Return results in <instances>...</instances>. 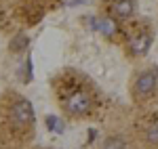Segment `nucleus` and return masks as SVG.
<instances>
[{
    "label": "nucleus",
    "instance_id": "obj_1",
    "mask_svg": "<svg viewBox=\"0 0 158 149\" xmlns=\"http://www.w3.org/2000/svg\"><path fill=\"white\" fill-rule=\"evenodd\" d=\"M91 107H93V99L86 92H74V95H70L65 99V109L72 116H76V118L86 116V113L91 112Z\"/></svg>",
    "mask_w": 158,
    "mask_h": 149
},
{
    "label": "nucleus",
    "instance_id": "obj_2",
    "mask_svg": "<svg viewBox=\"0 0 158 149\" xmlns=\"http://www.w3.org/2000/svg\"><path fill=\"white\" fill-rule=\"evenodd\" d=\"M11 118L15 124H30V122H34V105L27 99L19 97L11 107Z\"/></svg>",
    "mask_w": 158,
    "mask_h": 149
},
{
    "label": "nucleus",
    "instance_id": "obj_3",
    "mask_svg": "<svg viewBox=\"0 0 158 149\" xmlns=\"http://www.w3.org/2000/svg\"><path fill=\"white\" fill-rule=\"evenodd\" d=\"M156 88H158V72H146V74L137 76V80H135V92L139 97H150Z\"/></svg>",
    "mask_w": 158,
    "mask_h": 149
},
{
    "label": "nucleus",
    "instance_id": "obj_4",
    "mask_svg": "<svg viewBox=\"0 0 158 149\" xmlns=\"http://www.w3.org/2000/svg\"><path fill=\"white\" fill-rule=\"evenodd\" d=\"M91 27H93L95 32H99V34H103L106 38L116 36V32H118L116 21H114V19H110V17H101V19L93 17V19H91Z\"/></svg>",
    "mask_w": 158,
    "mask_h": 149
},
{
    "label": "nucleus",
    "instance_id": "obj_5",
    "mask_svg": "<svg viewBox=\"0 0 158 149\" xmlns=\"http://www.w3.org/2000/svg\"><path fill=\"white\" fill-rule=\"evenodd\" d=\"M150 46H152V36L150 34H139L137 38H133L129 42V53L133 57H143L150 50Z\"/></svg>",
    "mask_w": 158,
    "mask_h": 149
},
{
    "label": "nucleus",
    "instance_id": "obj_6",
    "mask_svg": "<svg viewBox=\"0 0 158 149\" xmlns=\"http://www.w3.org/2000/svg\"><path fill=\"white\" fill-rule=\"evenodd\" d=\"M135 13V0H116L114 4V15L118 19H129Z\"/></svg>",
    "mask_w": 158,
    "mask_h": 149
},
{
    "label": "nucleus",
    "instance_id": "obj_7",
    "mask_svg": "<svg viewBox=\"0 0 158 149\" xmlns=\"http://www.w3.org/2000/svg\"><path fill=\"white\" fill-rule=\"evenodd\" d=\"M27 46H30V38H27V34H23V32L15 34V36L11 38V42H9V50H11V53H15V55L23 53Z\"/></svg>",
    "mask_w": 158,
    "mask_h": 149
},
{
    "label": "nucleus",
    "instance_id": "obj_8",
    "mask_svg": "<svg viewBox=\"0 0 158 149\" xmlns=\"http://www.w3.org/2000/svg\"><path fill=\"white\" fill-rule=\"evenodd\" d=\"M101 149H127V143H124L122 139H118V137H110V139L103 141Z\"/></svg>",
    "mask_w": 158,
    "mask_h": 149
},
{
    "label": "nucleus",
    "instance_id": "obj_9",
    "mask_svg": "<svg viewBox=\"0 0 158 149\" xmlns=\"http://www.w3.org/2000/svg\"><path fill=\"white\" fill-rule=\"evenodd\" d=\"M21 82H32V78H34V74H32V57H27V61L23 63V67H21Z\"/></svg>",
    "mask_w": 158,
    "mask_h": 149
},
{
    "label": "nucleus",
    "instance_id": "obj_10",
    "mask_svg": "<svg viewBox=\"0 0 158 149\" xmlns=\"http://www.w3.org/2000/svg\"><path fill=\"white\" fill-rule=\"evenodd\" d=\"M146 141H148V143H152V145H158V122L146 130Z\"/></svg>",
    "mask_w": 158,
    "mask_h": 149
},
{
    "label": "nucleus",
    "instance_id": "obj_11",
    "mask_svg": "<svg viewBox=\"0 0 158 149\" xmlns=\"http://www.w3.org/2000/svg\"><path fill=\"white\" fill-rule=\"evenodd\" d=\"M59 118L57 116H47V120H44V124H47V128H49V132H55L57 130V126H59Z\"/></svg>",
    "mask_w": 158,
    "mask_h": 149
},
{
    "label": "nucleus",
    "instance_id": "obj_12",
    "mask_svg": "<svg viewBox=\"0 0 158 149\" xmlns=\"http://www.w3.org/2000/svg\"><path fill=\"white\" fill-rule=\"evenodd\" d=\"M86 2H89V0H72L70 6H78V4H86Z\"/></svg>",
    "mask_w": 158,
    "mask_h": 149
}]
</instances>
